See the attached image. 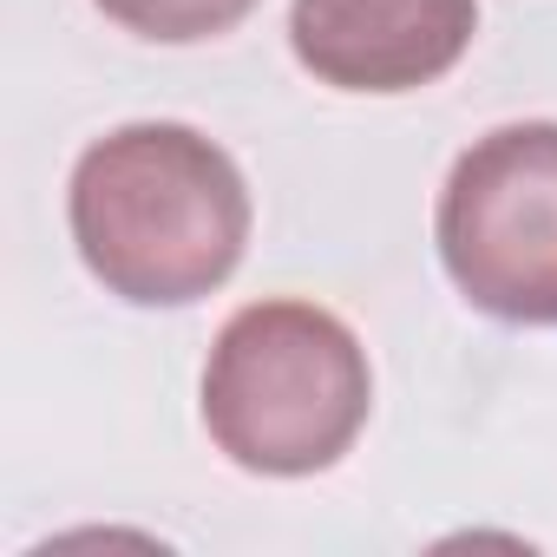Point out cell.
Here are the masks:
<instances>
[{"label":"cell","instance_id":"cell-1","mask_svg":"<svg viewBox=\"0 0 557 557\" xmlns=\"http://www.w3.org/2000/svg\"><path fill=\"white\" fill-rule=\"evenodd\" d=\"M66 216L79 262L119 302L184 309L236 275L249 243V184L197 125L145 119L79 151Z\"/></svg>","mask_w":557,"mask_h":557},{"label":"cell","instance_id":"cell-4","mask_svg":"<svg viewBox=\"0 0 557 557\" xmlns=\"http://www.w3.org/2000/svg\"><path fill=\"white\" fill-rule=\"evenodd\" d=\"M479 34V0H296L289 47L335 92H420Z\"/></svg>","mask_w":557,"mask_h":557},{"label":"cell","instance_id":"cell-2","mask_svg":"<svg viewBox=\"0 0 557 557\" xmlns=\"http://www.w3.org/2000/svg\"><path fill=\"white\" fill-rule=\"evenodd\" d=\"M374 368L355 329L315 302L236 309L203 361V426L216 453L262 479L329 472L368 426Z\"/></svg>","mask_w":557,"mask_h":557},{"label":"cell","instance_id":"cell-3","mask_svg":"<svg viewBox=\"0 0 557 557\" xmlns=\"http://www.w3.org/2000/svg\"><path fill=\"white\" fill-rule=\"evenodd\" d=\"M433 236L479 315L557 329V119L472 138L440 190Z\"/></svg>","mask_w":557,"mask_h":557},{"label":"cell","instance_id":"cell-5","mask_svg":"<svg viewBox=\"0 0 557 557\" xmlns=\"http://www.w3.org/2000/svg\"><path fill=\"white\" fill-rule=\"evenodd\" d=\"M92 8L138 40L190 47V40H216L230 27H243L256 14V0H92Z\"/></svg>","mask_w":557,"mask_h":557}]
</instances>
